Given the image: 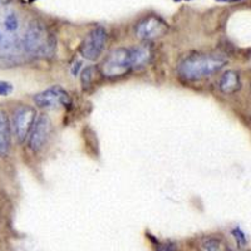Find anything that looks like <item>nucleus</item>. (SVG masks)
<instances>
[{
  "instance_id": "1",
  "label": "nucleus",
  "mask_w": 251,
  "mask_h": 251,
  "mask_svg": "<svg viewBox=\"0 0 251 251\" xmlns=\"http://www.w3.org/2000/svg\"><path fill=\"white\" fill-rule=\"evenodd\" d=\"M23 50L34 58H53L57 51V38L39 20H33L24 31Z\"/></svg>"
},
{
  "instance_id": "2",
  "label": "nucleus",
  "mask_w": 251,
  "mask_h": 251,
  "mask_svg": "<svg viewBox=\"0 0 251 251\" xmlns=\"http://www.w3.org/2000/svg\"><path fill=\"white\" fill-rule=\"evenodd\" d=\"M227 60L220 55L195 54L186 58L178 67V75L182 79L196 82L211 77L226 66Z\"/></svg>"
},
{
  "instance_id": "3",
  "label": "nucleus",
  "mask_w": 251,
  "mask_h": 251,
  "mask_svg": "<svg viewBox=\"0 0 251 251\" xmlns=\"http://www.w3.org/2000/svg\"><path fill=\"white\" fill-rule=\"evenodd\" d=\"M133 69L131 48H118L111 51L100 64V72L107 78H118L128 75Z\"/></svg>"
},
{
  "instance_id": "4",
  "label": "nucleus",
  "mask_w": 251,
  "mask_h": 251,
  "mask_svg": "<svg viewBox=\"0 0 251 251\" xmlns=\"http://www.w3.org/2000/svg\"><path fill=\"white\" fill-rule=\"evenodd\" d=\"M107 30L103 26H97L88 33L79 47V53L84 59L96 60L102 55L107 43Z\"/></svg>"
},
{
  "instance_id": "5",
  "label": "nucleus",
  "mask_w": 251,
  "mask_h": 251,
  "mask_svg": "<svg viewBox=\"0 0 251 251\" xmlns=\"http://www.w3.org/2000/svg\"><path fill=\"white\" fill-rule=\"evenodd\" d=\"M35 106L39 108L54 109L58 107L69 106L72 102L68 92L60 86H53L43 92H39L33 98Z\"/></svg>"
},
{
  "instance_id": "6",
  "label": "nucleus",
  "mask_w": 251,
  "mask_h": 251,
  "mask_svg": "<svg viewBox=\"0 0 251 251\" xmlns=\"http://www.w3.org/2000/svg\"><path fill=\"white\" fill-rule=\"evenodd\" d=\"M167 31L169 24L158 15H149L143 18L136 26V35L146 42L163 37Z\"/></svg>"
},
{
  "instance_id": "7",
  "label": "nucleus",
  "mask_w": 251,
  "mask_h": 251,
  "mask_svg": "<svg viewBox=\"0 0 251 251\" xmlns=\"http://www.w3.org/2000/svg\"><path fill=\"white\" fill-rule=\"evenodd\" d=\"M35 118H37V111L31 106H22L14 112L13 126H14V133L19 142H24L29 137Z\"/></svg>"
},
{
  "instance_id": "8",
  "label": "nucleus",
  "mask_w": 251,
  "mask_h": 251,
  "mask_svg": "<svg viewBox=\"0 0 251 251\" xmlns=\"http://www.w3.org/2000/svg\"><path fill=\"white\" fill-rule=\"evenodd\" d=\"M51 132V122L49 117L42 114L34 122V126L29 133V147L34 152L40 151L46 146Z\"/></svg>"
},
{
  "instance_id": "9",
  "label": "nucleus",
  "mask_w": 251,
  "mask_h": 251,
  "mask_svg": "<svg viewBox=\"0 0 251 251\" xmlns=\"http://www.w3.org/2000/svg\"><path fill=\"white\" fill-rule=\"evenodd\" d=\"M12 145L10 121L5 111L0 109V157H6Z\"/></svg>"
},
{
  "instance_id": "10",
  "label": "nucleus",
  "mask_w": 251,
  "mask_h": 251,
  "mask_svg": "<svg viewBox=\"0 0 251 251\" xmlns=\"http://www.w3.org/2000/svg\"><path fill=\"white\" fill-rule=\"evenodd\" d=\"M219 88L224 94H234L241 88V79L239 72L226 71L219 80Z\"/></svg>"
},
{
  "instance_id": "11",
  "label": "nucleus",
  "mask_w": 251,
  "mask_h": 251,
  "mask_svg": "<svg viewBox=\"0 0 251 251\" xmlns=\"http://www.w3.org/2000/svg\"><path fill=\"white\" fill-rule=\"evenodd\" d=\"M132 64L134 68H142L147 66L152 59V48L149 44H140L131 48Z\"/></svg>"
},
{
  "instance_id": "12",
  "label": "nucleus",
  "mask_w": 251,
  "mask_h": 251,
  "mask_svg": "<svg viewBox=\"0 0 251 251\" xmlns=\"http://www.w3.org/2000/svg\"><path fill=\"white\" fill-rule=\"evenodd\" d=\"M80 79H82L83 88L88 89L92 86V83L94 82V79H96V68L94 67H87V68L83 69Z\"/></svg>"
},
{
  "instance_id": "13",
  "label": "nucleus",
  "mask_w": 251,
  "mask_h": 251,
  "mask_svg": "<svg viewBox=\"0 0 251 251\" xmlns=\"http://www.w3.org/2000/svg\"><path fill=\"white\" fill-rule=\"evenodd\" d=\"M150 239H152L154 241V245H156L154 249H156V251H174L175 244L169 243V241L167 243H160L157 239H153L151 235H150Z\"/></svg>"
},
{
  "instance_id": "14",
  "label": "nucleus",
  "mask_w": 251,
  "mask_h": 251,
  "mask_svg": "<svg viewBox=\"0 0 251 251\" xmlns=\"http://www.w3.org/2000/svg\"><path fill=\"white\" fill-rule=\"evenodd\" d=\"M232 235H234L235 240H236V243L239 244L240 248H244V246L248 244V240H246L245 234H244L240 228H235L234 231H232Z\"/></svg>"
},
{
  "instance_id": "15",
  "label": "nucleus",
  "mask_w": 251,
  "mask_h": 251,
  "mask_svg": "<svg viewBox=\"0 0 251 251\" xmlns=\"http://www.w3.org/2000/svg\"><path fill=\"white\" fill-rule=\"evenodd\" d=\"M13 92V86L9 82L0 80V97H8Z\"/></svg>"
},
{
  "instance_id": "16",
  "label": "nucleus",
  "mask_w": 251,
  "mask_h": 251,
  "mask_svg": "<svg viewBox=\"0 0 251 251\" xmlns=\"http://www.w3.org/2000/svg\"><path fill=\"white\" fill-rule=\"evenodd\" d=\"M79 67H80V62H77V64H75V67H73V68H72V73H73V75H78V69H79Z\"/></svg>"
},
{
  "instance_id": "17",
  "label": "nucleus",
  "mask_w": 251,
  "mask_h": 251,
  "mask_svg": "<svg viewBox=\"0 0 251 251\" xmlns=\"http://www.w3.org/2000/svg\"><path fill=\"white\" fill-rule=\"evenodd\" d=\"M220 3H236V1H241V0H216Z\"/></svg>"
},
{
  "instance_id": "18",
  "label": "nucleus",
  "mask_w": 251,
  "mask_h": 251,
  "mask_svg": "<svg viewBox=\"0 0 251 251\" xmlns=\"http://www.w3.org/2000/svg\"><path fill=\"white\" fill-rule=\"evenodd\" d=\"M207 251H220V248L217 245H214V246H210V248L207 249Z\"/></svg>"
},
{
  "instance_id": "19",
  "label": "nucleus",
  "mask_w": 251,
  "mask_h": 251,
  "mask_svg": "<svg viewBox=\"0 0 251 251\" xmlns=\"http://www.w3.org/2000/svg\"><path fill=\"white\" fill-rule=\"evenodd\" d=\"M12 0H0V6H4V5H8Z\"/></svg>"
}]
</instances>
